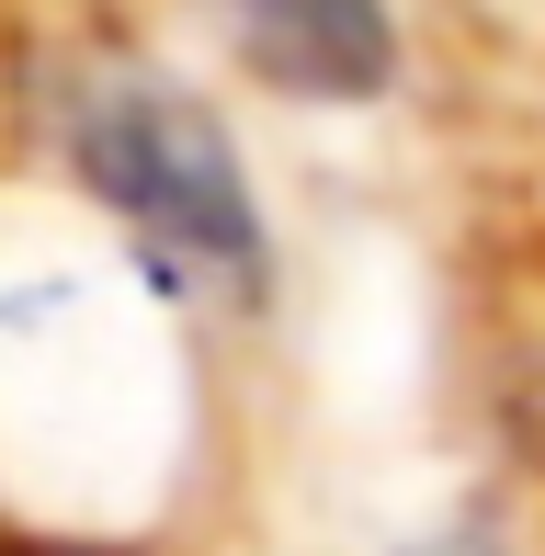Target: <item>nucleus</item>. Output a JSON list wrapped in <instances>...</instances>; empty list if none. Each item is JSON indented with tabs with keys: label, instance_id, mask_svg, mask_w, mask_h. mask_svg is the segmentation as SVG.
<instances>
[{
	"label": "nucleus",
	"instance_id": "obj_2",
	"mask_svg": "<svg viewBox=\"0 0 545 556\" xmlns=\"http://www.w3.org/2000/svg\"><path fill=\"white\" fill-rule=\"evenodd\" d=\"M239 23V46L272 68V80L318 91V103H353V91L386 80L398 35H386V0H216Z\"/></svg>",
	"mask_w": 545,
	"mask_h": 556
},
{
	"label": "nucleus",
	"instance_id": "obj_1",
	"mask_svg": "<svg viewBox=\"0 0 545 556\" xmlns=\"http://www.w3.org/2000/svg\"><path fill=\"white\" fill-rule=\"evenodd\" d=\"M68 148H80L91 193L160 250L170 273H228L251 285L262 273V216H251V170L216 137L205 103L160 91L148 68H103L68 114Z\"/></svg>",
	"mask_w": 545,
	"mask_h": 556
}]
</instances>
